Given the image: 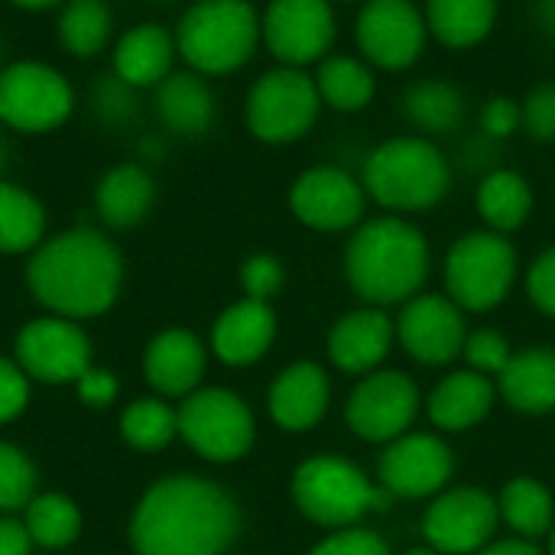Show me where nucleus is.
I'll return each mask as SVG.
<instances>
[{
  "mask_svg": "<svg viewBox=\"0 0 555 555\" xmlns=\"http://www.w3.org/2000/svg\"><path fill=\"white\" fill-rule=\"evenodd\" d=\"M237 524V507L218 485L182 475L146 491L130 537L140 555H221Z\"/></svg>",
  "mask_w": 555,
  "mask_h": 555,
  "instance_id": "obj_1",
  "label": "nucleus"
},
{
  "mask_svg": "<svg viewBox=\"0 0 555 555\" xmlns=\"http://www.w3.org/2000/svg\"><path fill=\"white\" fill-rule=\"evenodd\" d=\"M33 296L62 319H91L111 309L120 293L124 267L111 241L94 231L52 237L29 260Z\"/></svg>",
  "mask_w": 555,
  "mask_h": 555,
  "instance_id": "obj_2",
  "label": "nucleus"
},
{
  "mask_svg": "<svg viewBox=\"0 0 555 555\" xmlns=\"http://www.w3.org/2000/svg\"><path fill=\"white\" fill-rule=\"evenodd\" d=\"M351 289L371 306L410 302L429 276V244L403 218H374L361 224L345 250Z\"/></svg>",
  "mask_w": 555,
  "mask_h": 555,
  "instance_id": "obj_3",
  "label": "nucleus"
},
{
  "mask_svg": "<svg viewBox=\"0 0 555 555\" xmlns=\"http://www.w3.org/2000/svg\"><path fill=\"white\" fill-rule=\"evenodd\" d=\"M361 185L387 211H426L446 198L452 169L433 140L393 137L364 159Z\"/></svg>",
  "mask_w": 555,
  "mask_h": 555,
  "instance_id": "obj_4",
  "label": "nucleus"
},
{
  "mask_svg": "<svg viewBox=\"0 0 555 555\" xmlns=\"http://www.w3.org/2000/svg\"><path fill=\"white\" fill-rule=\"evenodd\" d=\"M260 16L247 0H198L179 23L176 49L198 75H231L250 62Z\"/></svg>",
  "mask_w": 555,
  "mask_h": 555,
  "instance_id": "obj_5",
  "label": "nucleus"
},
{
  "mask_svg": "<svg viewBox=\"0 0 555 555\" xmlns=\"http://www.w3.org/2000/svg\"><path fill=\"white\" fill-rule=\"evenodd\" d=\"M296 507L322 527L348 530L371 511H387L390 494L374 488L367 475L345 459H309L293 478Z\"/></svg>",
  "mask_w": 555,
  "mask_h": 555,
  "instance_id": "obj_6",
  "label": "nucleus"
},
{
  "mask_svg": "<svg viewBox=\"0 0 555 555\" xmlns=\"http://www.w3.org/2000/svg\"><path fill=\"white\" fill-rule=\"evenodd\" d=\"M517 280V250L507 234L472 231L452 244L446 257L449 299L459 309L488 312L501 306Z\"/></svg>",
  "mask_w": 555,
  "mask_h": 555,
  "instance_id": "obj_7",
  "label": "nucleus"
},
{
  "mask_svg": "<svg viewBox=\"0 0 555 555\" xmlns=\"http://www.w3.org/2000/svg\"><path fill=\"white\" fill-rule=\"evenodd\" d=\"M322 111L315 78L280 65L260 75L247 94V127L263 143H293L306 137Z\"/></svg>",
  "mask_w": 555,
  "mask_h": 555,
  "instance_id": "obj_8",
  "label": "nucleus"
},
{
  "mask_svg": "<svg viewBox=\"0 0 555 555\" xmlns=\"http://www.w3.org/2000/svg\"><path fill=\"white\" fill-rule=\"evenodd\" d=\"M179 436L208 462H234L254 442V416L231 390H198L179 410Z\"/></svg>",
  "mask_w": 555,
  "mask_h": 555,
  "instance_id": "obj_9",
  "label": "nucleus"
},
{
  "mask_svg": "<svg viewBox=\"0 0 555 555\" xmlns=\"http://www.w3.org/2000/svg\"><path fill=\"white\" fill-rule=\"evenodd\" d=\"M426 13L413 0H364L358 13V49L367 65L403 72L426 49Z\"/></svg>",
  "mask_w": 555,
  "mask_h": 555,
  "instance_id": "obj_10",
  "label": "nucleus"
},
{
  "mask_svg": "<svg viewBox=\"0 0 555 555\" xmlns=\"http://www.w3.org/2000/svg\"><path fill=\"white\" fill-rule=\"evenodd\" d=\"M68 81L42 62H16L0 72V120L23 133H46L72 114Z\"/></svg>",
  "mask_w": 555,
  "mask_h": 555,
  "instance_id": "obj_11",
  "label": "nucleus"
},
{
  "mask_svg": "<svg viewBox=\"0 0 555 555\" xmlns=\"http://www.w3.org/2000/svg\"><path fill=\"white\" fill-rule=\"evenodd\" d=\"M335 33L332 0H270L260 20V39L283 65L293 68L325 59Z\"/></svg>",
  "mask_w": 555,
  "mask_h": 555,
  "instance_id": "obj_12",
  "label": "nucleus"
},
{
  "mask_svg": "<svg viewBox=\"0 0 555 555\" xmlns=\"http://www.w3.org/2000/svg\"><path fill=\"white\" fill-rule=\"evenodd\" d=\"M420 410L416 384L400 371L367 374L348 400V426L367 442L400 439Z\"/></svg>",
  "mask_w": 555,
  "mask_h": 555,
  "instance_id": "obj_13",
  "label": "nucleus"
},
{
  "mask_svg": "<svg viewBox=\"0 0 555 555\" xmlns=\"http://www.w3.org/2000/svg\"><path fill=\"white\" fill-rule=\"evenodd\" d=\"M367 192L361 179L338 166L306 169L289 189L293 215L315 231H348L364 218Z\"/></svg>",
  "mask_w": 555,
  "mask_h": 555,
  "instance_id": "obj_14",
  "label": "nucleus"
},
{
  "mask_svg": "<svg viewBox=\"0 0 555 555\" xmlns=\"http://www.w3.org/2000/svg\"><path fill=\"white\" fill-rule=\"evenodd\" d=\"M501 520L498 501H491L485 491L475 488H459L442 494L426 520L423 533L429 540V550L439 555H475L488 546Z\"/></svg>",
  "mask_w": 555,
  "mask_h": 555,
  "instance_id": "obj_15",
  "label": "nucleus"
},
{
  "mask_svg": "<svg viewBox=\"0 0 555 555\" xmlns=\"http://www.w3.org/2000/svg\"><path fill=\"white\" fill-rule=\"evenodd\" d=\"M16 358L23 374L46 384H72L91 367L85 332L62 315L29 322L16 338Z\"/></svg>",
  "mask_w": 555,
  "mask_h": 555,
  "instance_id": "obj_16",
  "label": "nucleus"
},
{
  "mask_svg": "<svg viewBox=\"0 0 555 555\" xmlns=\"http://www.w3.org/2000/svg\"><path fill=\"white\" fill-rule=\"evenodd\" d=\"M452 452L442 439L416 433L400 436L380 459V488L390 498H426L452 478Z\"/></svg>",
  "mask_w": 555,
  "mask_h": 555,
  "instance_id": "obj_17",
  "label": "nucleus"
},
{
  "mask_svg": "<svg viewBox=\"0 0 555 555\" xmlns=\"http://www.w3.org/2000/svg\"><path fill=\"white\" fill-rule=\"evenodd\" d=\"M397 335L403 348L423 364H449L465 348V319L449 296H413L403 306Z\"/></svg>",
  "mask_w": 555,
  "mask_h": 555,
  "instance_id": "obj_18",
  "label": "nucleus"
},
{
  "mask_svg": "<svg viewBox=\"0 0 555 555\" xmlns=\"http://www.w3.org/2000/svg\"><path fill=\"white\" fill-rule=\"evenodd\" d=\"M393 322L380 309H358L335 322L328 338V354L345 374H371L387 358L393 345Z\"/></svg>",
  "mask_w": 555,
  "mask_h": 555,
  "instance_id": "obj_19",
  "label": "nucleus"
},
{
  "mask_svg": "<svg viewBox=\"0 0 555 555\" xmlns=\"http://www.w3.org/2000/svg\"><path fill=\"white\" fill-rule=\"evenodd\" d=\"M273 338H276V315L270 302L244 299L228 312H221L211 332V348L224 364L244 367L263 358Z\"/></svg>",
  "mask_w": 555,
  "mask_h": 555,
  "instance_id": "obj_20",
  "label": "nucleus"
},
{
  "mask_svg": "<svg viewBox=\"0 0 555 555\" xmlns=\"http://www.w3.org/2000/svg\"><path fill=\"white\" fill-rule=\"evenodd\" d=\"M143 374L163 397H185L205 374V348L192 332H163L146 348Z\"/></svg>",
  "mask_w": 555,
  "mask_h": 555,
  "instance_id": "obj_21",
  "label": "nucleus"
},
{
  "mask_svg": "<svg viewBox=\"0 0 555 555\" xmlns=\"http://www.w3.org/2000/svg\"><path fill=\"white\" fill-rule=\"evenodd\" d=\"M328 410V377L315 364L286 367L270 390V416L289 433L312 429Z\"/></svg>",
  "mask_w": 555,
  "mask_h": 555,
  "instance_id": "obj_22",
  "label": "nucleus"
},
{
  "mask_svg": "<svg viewBox=\"0 0 555 555\" xmlns=\"http://www.w3.org/2000/svg\"><path fill=\"white\" fill-rule=\"evenodd\" d=\"M176 52V39L163 26H133L114 49V75L130 88H153L172 72Z\"/></svg>",
  "mask_w": 555,
  "mask_h": 555,
  "instance_id": "obj_23",
  "label": "nucleus"
},
{
  "mask_svg": "<svg viewBox=\"0 0 555 555\" xmlns=\"http://www.w3.org/2000/svg\"><path fill=\"white\" fill-rule=\"evenodd\" d=\"M494 406L491 377L478 371H459L446 377L429 397V416L446 433H465L478 426Z\"/></svg>",
  "mask_w": 555,
  "mask_h": 555,
  "instance_id": "obj_24",
  "label": "nucleus"
},
{
  "mask_svg": "<svg viewBox=\"0 0 555 555\" xmlns=\"http://www.w3.org/2000/svg\"><path fill=\"white\" fill-rule=\"evenodd\" d=\"M156 88V111L169 130L182 137H198L211 127L215 94L198 72H169Z\"/></svg>",
  "mask_w": 555,
  "mask_h": 555,
  "instance_id": "obj_25",
  "label": "nucleus"
},
{
  "mask_svg": "<svg viewBox=\"0 0 555 555\" xmlns=\"http://www.w3.org/2000/svg\"><path fill=\"white\" fill-rule=\"evenodd\" d=\"M153 198H156V185L150 172L137 163H124L111 169L94 192L98 215L111 228H133L137 221H143L146 211L153 208Z\"/></svg>",
  "mask_w": 555,
  "mask_h": 555,
  "instance_id": "obj_26",
  "label": "nucleus"
},
{
  "mask_svg": "<svg viewBox=\"0 0 555 555\" xmlns=\"http://www.w3.org/2000/svg\"><path fill=\"white\" fill-rule=\"evenodd\" d=\"M501 390L514 410L524 413L555 410V351L530 348L514 354L501 374Z\"/></svg>",
  "mask_w": 555,
  "mask_h": 555,
  "instance_id": "obj_27",
  "label": "nucleus"
},
{
  "mask_svg": "<svg viewBox=\"0 0 555 555\" xmlns=\"http://www.w3.org/2000/svg\"><path fill=\"white\" fill-rule=\"evenodd\" d=\"M498 23V0H426V26L449 49H472Z\"/></svg>",
  "mask_w": 555,
  "mask_h": 555,
  "instance_id": "obj_28",
  "label": "nucleus"
},
{
  "mask_svg": "<svg viewBox=\"0 0 555 555\" xmlns=\"http://www.w3.org/2000/svg\"><path fill=\"white\" fill-rule=\"evenodd\" d=\"M403 114L423 133H452L465 124L468 101L459 85L442 78H423L406 88Z\"/></svg>",
  "mask_w": 555,
  "mask_h": 555,
  "instance_id": "obj_29",
  "label": "nucleus"
},
{
  "mask_svg": "<svg viewBox=\"0 0 555 555\" xmlns=\"http://www.w3.org/2000/svg\"><path fill=\"white\" fill-rule=\"evenodd\" d=\"M312 78H315L322 104L341 114L364 111L377 91L374 68L364 59H351V55H325Z\"/></svg>",
  "mask_w": 555,
  "mask_h": 555,
  "instance_id": "obj_30",
  "label": "nucleus"
},
{
  "mask_svg": "<svg viewBox=\"0 0 555 555\" xmlns=\"http://www.w3.org/2000/svg\"><path fill=\"white\" fill-rule=\"evenodd\" d=\"M478 211L488 221L491 231L511 234L517 231L530 211H533V192L530 182L514 169H494L478 185Z\"/></svg>",
  "mask_w": 555,
  "mask_h": 555,
  "instance_id": "obj_31",
  "label": "nucleus"
},
{
  "mask_svg": "<svg viewBox=\"0 0 555 555\" xmlns=\"http://www.w3.org/2000/svg\"><path fill=\"white\" fill-rule=\"evenodd\" d=\"M46 211L20 185L0 182V254H23L42 241Z\"/></svg>",
  "mask_w": 555,
  "mask_h": 555,
  "instance_id": "obj_32",
  "label": "nucleus"
},
{
  "mask_svg": "<svg viewBox=\"0 0 555 555\" xmlns=\"http://www.w3.org/2000/svg\"><path fill=\"white\" fill-rule=\"evenodd\" d=\"M498 511L507 520V527L520 537H543L553 527V498L533 478L511 481L498 501Z\"/></svg>",
  "mask_w": 555,
  "mask_h": 555,
  "instance_id": "obj_33",
  "label": "nucleus"
},
{
  "mask_svg": "<svg viewBox=\"0 0 555 555\" xmlns=\"http://www.w3.org/2000/svg\"><path fill=\"white\" fill-rule=\"evenodd\" d=\"M111 36V10L101 0H68L59 20V39L62 46L78 55H98Z\"/></svg>",
  "mask_w": 555,
  "mask_h": 555,
  "instance_id": "obj_34",
  "label": "nucleus"
},
{
  "mask_svg": "<svg viewBox=\"0 0 555 555\" xmlns=\"http://www.w3.org/2000/svg\"><path fill=\"white\" fill-rule=\"evenodd\" d=\"M26 533L33 543L46 546V550H62L68 546L78 530H81V514L78 507L62 498V494H42V498H33L26 504Z\"/></svg>",
  "mask_w": 555,
  "mask_h": 555,
  "instance_id": "obj_35",
  "label": "nucleus"
},
{
  "mask_svg": "<svg viewBox=\"0 0 555 555\" xmlns=\"http://www.w3.org/2000/svg\"><path fill=\"white\" fill-rule=\"evenodd\" d=\"M176 433H179V413H172L163 400H137L120 416V436L127 439V446L140 452L166 449Z\"/></svg>",
  "mask_w": 555,
  "mask_h": 555,
  "instance_id": "obj_36",
  "label": "nucleus"
},
{
  "mask_svg": "<svg viewBox=\"0 0 555 555\" xmlns=\"http://www.w3.org/2000/svg\"><path fill=\"white\" fill-rule=\"evenodd\" d=\"M36 472L33 462L16 449L0 442V511H20L33 501Z\"/></svg>",
  "mask_w": 555,
  "mask_h": 555,
  "instance_id": "obj_37",
  "label": "nucleus"
},
{
  "mask_svg": "<svg viewBox=\"0 0 555 555\" xmlns=\"http://www.w3.org/2000/svg\"><path fill=\"white\" fill-rule=\"evenodd\" d=\"M462 351H465L472 371H478V374H485V377H491V374L501 377L504 367H507L511 358H514L507 338L498 335V332H475V335H468Z\"/></svg>",
  "mask_w": 555,
  "mask_h": 555,
  "instance_id": "obj_38",
  "label": "nucleus"
},
{
  "mask_svg": "<svg viewBox=\"0 0 555 555\" xmlns=\"http://www.w3.org/2000/svg\"><path fill=\"white\" fill-rule=\"evenodd\" d=\"M241 283H244L247 299L270 302V299L280 293V286H283V267H280L276 257L257 254V257H250V260L241 267Z\"/></svg>",
  "mask_w": 555,
  "mask_h": 555,
  "instance_id": "obj_39",
  "label": "nucleus"
},
{
  "mask_svg": "<svg viewBox=\"0 0 555 555\" xmlns=\"http://www.w3.org/2000/svg\"><path fill=\"white\" fill-rule=\"evenodd\" d=\"M524 130L533 140H555V85H537L524 98Z\"/></svg>",
  "mask_w": 555,
  "mask_h": 555,
  "instance_id": "obj_40",
  "label": "nucleus"
},
{
  "mask_svg": "<svg viewBox=\"0 0 555 555\" xmlns=\"http://www.w3.org/2000/svg\"><path fill=\"white\" fill-rule=\"evenodd\" d=\"M520 127H524V104L520 101H514L507 94H498L481 107V133L488 140H507Z\"/></svg>",
  "mask_w": 555,
  "mask_h": 555,
  "instance_id": "obj_41",
  "label": "nucleus"
},
{
  "mask_svg": "<svg viewBox=\"0 0 555 555\" xmlns=\"http://www.w3.org/2000/svg\"><path fill=\"white\" fill-rule=\"evenodd\" d=\"M309 555H390L387 543L371 530H338Z\"/></svg>",
  "mask_w": 555,
  "mask_h": 555,
  "instance_id": "obj_42",
  "label": "nucleus"
},
{
  "mask_svg": "<svg viewBox=\"0 0 555 555\" xmlns=\"http://www.w3.org/2000/svg\"><path fill=\"white\" fill-rule=\"evenodd\" d=\"M94 107H98V114H101L107 124H120V120L133 117V111H137L133 88L124 85V81L114 75V78H107V81H101V85L94 88Z\"/></svg>",
  "mask_w": 555,
  "mask_h": 555,
  "instance_id": "obj_43",
  "label": "nucleus"
},
{
  "mask_svg": "<svg viewBox=\"0 0 555 555\" xmlns=\"http://www.w3.org/2000/svg\"><path fill=\"white\" fill-rule=\"evenodd\" d=\"M26 400H29V387H26L23 367L0 358V423H10L13 416H20Z\"/></svg>",
  "mask_w": 555,
  "mask_h": 555,
  "instance_id": "obj_44",
  "label": "nucleus"
},
{
  "mask_svg": "<svg viewBox=\"0 0 555 555\" xmlns=\"http://www.w3.org/2000/svg\"><path fill=\"white\" fill-rule=\"evenodd\" d=\"M530 299L546 312L555 315V247L537 257V263L530 267V280H527Z\"/></svg>",
  "mask_w": 555,
  "mask_h": 555,
  "instance_id": "obj_45",
  "label": "nucleus"
},
{
  "mask_svg": "<svg viewBox=\"0 0 555 555\" xmlns=\"http://www.w3.org/2000/svg\"><path fill=\"white\" fill-rule=\"evenodd\" d=\"M75 384H78V397H81L88 406H107V403H114V397H117V380H114L111 371L88 367Z\"/></svg>",
  "mask_w": 555,
  "mask_h": 555,
  "instance_id": "obj_46",
  "label": "nucleus"
},
{
  "mask_svg": "<svg viewBox=\"0 0 555 555\" xmlns=\"http://www.w3.org/2000/svg\"><path fill=\"white\" fill-rule=\"evenodd\" d=\"M29 533L16 520H0V555H29Z\"/></svg>",
  "mask_w": 555,
  "mask_h": 555,
  "instance_id": "obj_47",
  "label": "nucleus"
},
{
  "mask_svg": "<svg viewBox=\"0 0 555 555\" xmlns=\"http://www.w3.org/2000/svg\"><path fill=\"white\" fill-rule=\"evenodd\" d=\"M475 555H543L533 543L527 540H507V543H498V546H485L481 553Z\"/></svg>",
  "mask_w": 555,
  "mask_h": 555,
  "instance_id": "obj_48",
  "label": "nucleus"
},
{
  "mask_svg": "<svg viewBox=\"0 0 555 555\" xmlns=\"http://www.w3.org/2000/svg\"><path fill=\"white\" fill-rule=\"evenodd\" d=\"M537 16H540V26H543L550 36H555V0H540Z\"/></svg>",
  "mask_w": 555,
  "mask_h": 555,
  "instance_id": "obj_49",
  "label": "nucleus"
},
{
  "mask_svg": "<svg viewBox=\"0 0 555 555\" xmlns=\"http://www.w3.org/2000/svg\"><path fill=\"white\" fill-rule=\"evenodd\" d=\"M10 3H16V7H23V10H46V7H52V3H59V0H10Z\"/></svg>",
  "mask_w": 555,
  "mask_h": 555,
  "instance_id": "obj_50",
  "label": "nucleus"
},
{
  "mask_svg": "<svg viewBox=\"0 0 555 555\" xmlns=\"http://www.w3.org/2000/svg\"><path fill=\"white\" fill-rule=\"evenodd\" d=\"M3 163H7V146H3V137H0V169H3Z\"/></svg>",
  "mask_w": 555,
  "mask_h": 555,
  "instance_id": "obj_51",
  "label": "nucleus"
},
{
  "mask_svg": "<svg viewBox=\"0 0 555 555\" xmlns=\"http://www.w3.org/2000/svg\"><path fill=\"white\" fill-rule=\"evenodd\" d=\"M406 555H439V553H436V550H410Z\"/></svg>",
  "mask_w": 555,
  "mask_h": 555,
  "instance_id": "obj_52",
  "label": "nucleus"
},
{
  "mask_svg": "<svg viewBox=\"0 0 555 555\" xmlns=\"http://www.w3.org/2000/svg\"><path fill=\"white\" fill-rule=\"evenodd\" d=\"M553 555H555V533H553Z\"/></svg>",
  "mask_w": 555,
  "mask_h": 555,
  "instance_id": "obj_53",
  "label": "nucleus"
},
{
  "mask_svg": "<svg viewBox=\"0 0 555 555\" xmlns=\"http://www.w3.org/2000/svg\"><path fill=\"white\" fill-rule=\"evenodd\" d=\"M351 3H364V0H351Z\"/></svg>",
  "mask_w": 555,
  "mask_h": 555,
  "instance_id": "obj_54",
  "label": "nucleus"
}]
</instances>
